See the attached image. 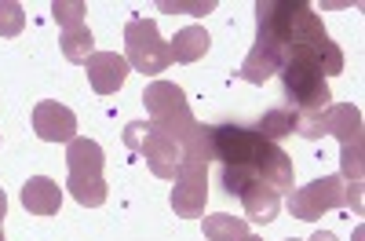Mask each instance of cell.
Masks as SVG:
<instances>
[{
	"label": "cell",
	"instance_id": "7",
	"mask_svg": "<svg viewBox=\"0 0 365 241\" xmlns=\"http://www.w3.org/2000/svg\"><path fill=\"white\" fill-rule=\"evenodd\" d=\"M282 66H285V51L274 44V41H267V37H256V44L245 55V63H241L237 77L249 81V84H263L274 73H282Z\"/></svg>",
	"mask_w": 365,
	"mask_h": 241
},
{
	"label": "cell",
	"instance_id": "8",
	"mask_svg": "<svg viewBox=\"0 0 365 241\" xmlns=\"http://www.w3.org/2000/svg\"><path fill=\"white\" fill-rule=\"evenodd\" d=\"M84 70H88V81L99 96L120 92V84L128 77V63H125V55H117V51H96L84 63Z\"/></svg>",
	"mask_w": 365,
	"mask_h": 241
},
{
	"label": "cell",
	"instance_id": "9",
	"mask_svg": "<svg viewBox=\"0 0 365 241\" xmlns=\"http://www.w3.org/2000/svg\"><path fill=\"white\" fill-rule=\"evenodd\" d=\"M139 154L146 158V168L154 172L158 179H175V175H179L182 150H179V143H175V139H168V135H161V132L150 128L146 143L139 146Z\"/></svg>",
	"mask_w": 365,
	"mask_h": 241
},
{
	"label": "cell",
	"instance_id": "16",
	"mask_svg": "<svg viewBox=\"0 0 365 241\" xmlns=\"http://www.w3.org/2000/svg\"><path fill=\"white\" fill-rule=\"evenodd\" d=\"M256 132H259L267 143H278V139H285V135H292V132H296V113H292V110H285V106L267 110V113L259 117Z\"/></svg>",
	"mask_w": 365,
	"mask_h": 241
},
{
	"label": "cell",
	"instance_id": "1",
	"mask_svg": "<svg viewBox=\"0 0 365 241\" xmlns=\"http://www.w3.org/2000/svg\"><path fill=\"white\" fill-rule=\"evenodd\" d=\"M282 96H285V110H292L296 117H307V113H322L332 106V92H329V81L322 73L318 63L311 58H285L282 66Z\"/></svg>",
	"mask_w": 365,
	"mask_h": 241
},
{
	"label": "cell",
	"instance_id": "27",
	"mask_svg": "<svg viewBox=\"0 0 365 241\" xmlns=\"http://www.w3.org/2000/svg\"><path fill=\"white\" fill-rule=\"evenodd\" d=\"M241 241H263V237H252V234H249V237H241Z\"/></svg>",
	"mask_w": 365,
	"mask_h": 241
},
{
	"label": "cell",
	"instance_id": "20",
	"mask_svg": "<svg viewBox=\"0 0 365 241\" xmlns=\"http://www.w3.org/2000/svg\"><path fill=\"white\" fill-rule=\"evenodd\" d=\"M361 143H344L340 146V179L344 183H361Z\"/></svg>",
	"mask_w": 365,
	"mask_h": 241
},
{
	"label": "cell",
	"instance_id": "15",
	"mask_svg": "<svg viewBox=\"0 0 365 241\" xmlns=\"http://www.w3.org/2000/svg\"><path fill=\"white\" fill-rule=\"evenodd\" d=\"M205 237L208 241H241V237H249V223L230 212L205 216Z\"/></svg>",
	"mask_w": 365,
	"mask_h": 241
},
{
	"label": "cell",
	"instance_id": "3",
	"mask_svg": "<svg viewBox=\"0 0 365 241\" xmlns=\"http://www.w3.org/2000/svg\"><path fill=\"white\" fill-rule=\"evenodd\" d=\"M125 63H128V70H135V73H143V77H158L161 70L172 66L168 44L161 41L154 19L135 15V19L125 26Z\"/></svg>",
	"mask_w": 365,
	"mask_h": 241
},
{
	"label": "cell",
	"instance_id": "14",
	"mask_svg": "<svg viewBox=\"0 0 365 241\" xmlns=\"http://www.w3.org/2000/svg\"><path fill=\"white\" fill-rule=\"evenodd\" d=\"M212 48V37H208V29L205 26H187V29H179L175 41L168 44V55H172V63H197V58H205Z\"/></svg>",
	"mask_w": 365,
	"mask_h": 241
},
{
	"label": "cell",
	"instance_id": "5",
	"mask_svg": "<svg viewBox=\"0 0 365 241\" xmlns=\"http://www.w3.org/2000/svg\"><path fill=\"white\" fill-rule=\"evenodd\" d=\"M205 201H208V165L182 161L172 187V212L182 220H197L205 212Z\"/></svg>",
	"mask_w": 365,
	"mask_h": 241
},
{
	"label": "cell",
	"instance_id": "18",
	"mask_svg": "<svg viewBox=\"0 0 365 241\" xmlns=\"http://www.w3.org/2000/svg\"><path fill=\"white\" fill-rule=\"evenodd\" d=\"M63 55L70 63H88L96 55V37H91L88 26H77V29H66L63 34Z\"/></svg>",
	"mask_w": 365,
	"mask_h": 241
},
{
	"label": "cell",
	"instance_id": "13",
	"mask_svg": "<svg viewBox=\"0 0 365 241\" xmlns=\"http://www.w3.org/2000/svg\"><path fill=\"white\" fill-rule=\"evenodd\" d=\"M66 165H70V175H103L106 154L96 139H70L66 143Z\"/></svg>",
	"mask_w": 365,
	"mask_h": 241
},
{
	"label": "cell",
	"instance_id": "10",
	"mask_svg": "<svg viewBox=\"0 0 365 241\" xmlns=\"http://www.w3.org/2000/svg\"><path fill=\"white\" fill-rule=\"evenodd\" d=\"M237 201H241V208H245V216L259 227L278 220V208H282V194L274 187H267L263 179H252V183L237 194Z\"/></svg>",
	"mask_w": 365,
	"mask_h": 241
},
{
	"label": "cell",
	"instance_id": "19",
	"mask_svg": "<svg viewBox=\"0 0 365 241\" xmlns=\"http://www.w3.org/2000/svg\"><path fill=\"white\" fill-rule=\"evenodd\" d=\"M84 11H88L84 0H55V4H51V19L63 26V34H66V29L84 26Z\"/></svg>",
	"mask_w": 365,
	"mask_h": 241
},
{
	"label": "cell",
	"instance_id": "6",
	"mask_svg": "<svg viewBox=\"0 0 365 241\" xmlns=\"http://www.w3.org/2000/svg\"><path fill=\"white\" fill-rule=\"evenodd\" d=\"M34 132L44 143H70V139H77V117L63 103H51V99L37 103L34 106Z\"/></svg>",
	"mask_w": 365,
	"mask_h": 241
},
{
	"label": "cell",
	"instance_id": "4",
	"mask_svg": "<svg viewBox=\"0 0 365 241\" xmlns=\"http://www.w3.org/2000/svg\"><path fill=\"white\" fill-rule=\"evenodd\" d=\"M340 205H344V179L340 175H322L307 187L289 190V212L296 220H307V223H314L318 216L332 212Z\"/></svg>",
	"mask_w": 365,
	"mask_h": 241
},
{
	"label": "cell",
	"instance_id": "17",
	"mask_svg": "<svg viewBox=\"0 0 365 241\" xmlns=\"http://www.w3.org/2000/svg\"><path fill=\"white\" fill-rule=\"evenodd\" d=\"M66 187H70V194L84 205V208H99L103 201H106V183H103V175H70L66 179Z\"/></svg>",
	"mask_w": 365,
	"mask_h": 241
},
{
	"label": "cell",
	"instance_id": "28",
	"mask_svg": "<svg viewBox=\"0 0 365 241\" xmlns=\"http://www.w3.org/2000/svg\"><path fill=\"white\" fill-rule=\"evenodd\" d=\"M0 241H4V227H0Z\"/></svg>",
	"mask_w": 365,
	"mask_h": 241
},
{
	"label": "cell",
	"instance_id": "12",
	"mask_svg": "<svg viewBox=\"0 0 365 241\" xmlns=\"http://www.w3.org/2000/svg\"><path fill=\"white\" fill-rule=\"evenodd\" d=\"M325 135H336L344 143H361V110L354 103H332L325 110Z\"/></svg>",
	"mask_w": 365,
	"mask_h": 241
},
{
	"label": "cell",
	"instance_id": "11",
	"mask_svg": "<svg viewBox=\"0 0 365 241\" xmlns=\"http://www.w3.org/2000/svg\"><path fill=\"white\" fill-rule=\"evenodd\" d=\"M22 205L34 216H55L58 205H63V187L48 175H29L22 183Z\"/></svg>",
	"mask_w": 365,
	"mask_h": 241
},
{
	"label": "cell",
	"instance_id": "23",
	"mask_svg": "<svg viewBox=\"0 0 365 241\" xmlns=\"http://www.w3.org/2000/svg\"><path fill=\"white\" fill-rule=\"evenodd\" d=\"M161 11H190V15H208V11H216V4H212V0H205V4H179V0H165Z\"/></svg>",
	"mask_w": 365,
	"mask_h": 241
},
{
	"label": "cell",
	"instance_id": "2",
	"mask_svg": "<svg viewBox=\"0 0 365 241\" xmlns=\"http://www.w3.org/2000/svg\"><path fill=\"white\" fill-rule=\"evenodd\" d=\"M143 103H146V113H150V128L182 143L190 132H194V113H190V103L182 96V88L172 84V81H154L146 84L143 92Z\"/></svg>",
	"mask_w": 365,
	"mask_h": 241
},
{
	"label": "cell",
	"instance_id": "25",
	"mask_svg": "<svg viewBox=\"0 0 365 241\" xmlns=\"http://www.w3.org/2000/svg\"><path fill=\"white\" fill-rule=\"evenodd\" d=\"M311 241H336V234H332V230H314Z\"/></svg>",
	"mask_w": 365,
	"mask_h": 241
},
{
	"label": "cell",
	"instance_id": "22",
	"mask_svg": "<svg viewBox=\"0 0 365 241\" xmlns=\"http://www.w3.org/2000/svg\"><path fill=\"white\" fill-rule=\"evenodd\" d=\"M146 135H150V120H132V125L125 128V143H128V150H139V146L146 143Z\"/></svg>",
	"mask_w": 365,
	"mask_h": 241
},
{
	"label": "cell",
	"instance_id": "29",
	"mask_svg": "<svg viewBox=\"0 0 365 241\" xmlns=\"http://www.w3.org/2000/svg\"><path fill=\"white\" fill-rule=\"evenodd\" d=\"M285 241H299V237H285Z\"/></svg>",
	"mask_w": 365,
	"mask_h": 241
},
{
	"label": "cell",
	"instance_id": "21",
	"mask_svg": "<svg viewBox=\"0 0 365 241\" xmlns=\"http://www.w3.org/2000/svg\"><path fill=\"white\" fill-rule=\"evenodd\" d=\"M26 26V8L15 0H0V37H19Z\"/></svg>",
	"mask_w": 365,
	"mask_h": 241
},
{
	"label": "cell",
	"instance_id": "26",
	"mask_svg": "<svg viewBox=\"0 0 365 241\" xmlns=\"http://www.w3.org/2000/svg\"><path fill=\"white\" fill-rule=\"evenodd\" d=\"M4 212H8V194H4V187H0V223H4Z\"/></svg>",
	"mask_w": 365,
	"mask_h": 241
},
{
	"label": "cell",
	"instance_id": "24",
	"mask_svg": "<svg viewBox=\"0 0 365 241\" xmlns=\"http://www.w3.org/2000/svg\"><path fill=\"white\" fill-rule=\"evenodd\" d=\"M344 205H351L354 212H361V183H344Z\"/></svg>",
	"mask_w": 365,
	"mask_h": 241
}]
</instances>
